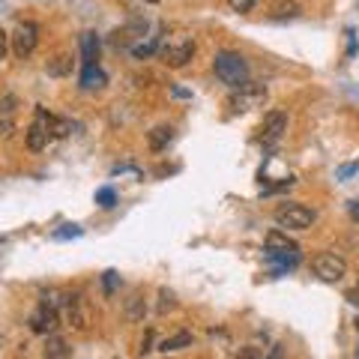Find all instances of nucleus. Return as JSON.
<instances>
[{"label":"nucleus","mask_w":359,"mask_h":359,"mask_svg":"<svg viewBox=\"0 0 359 359\" xmlns=\"http://www.w3.org/2000/svg\"><path fill=\"white\" fill-rule=\"evenodd\" d=\"M266 102V87L261 84H243V87H234V93L228 96V108L231 114H246V111H255Z\"/></svg>","instance_id":"7ed1b4c3"},{"label":"nucleus","mask_w":359,"mask_h":359,"mask_svg":"<svg viewBox=\"0 0 359 359\" xmlns=\"http://www.w3.org/2000/svg\"><path fill=\"white\" fill-rule=\"evenodd\" d=\"M153 51H156V42H147V45H135V48H132V54H135L138 60H141V57H150Z\"/></svg>","instance_id":"b1692460"},{"label":"nucleus","mask_w":359,"mask_h":359,"mask_svg":"<svg viewBox=\"0 0 359 359\" xmlns=\"http://www.w3.org/2000/svg\"><path fill=\"white\" fill-rule=\"evenodd\" d=\"M257 138L266 144V147H273V144H278L282 141V135L287 132V114L285 111H269L266 117H264V123H261V129H257Z\"/></svg>","instance_id":"9d476101"},{"label":"nucleus","mask_w":359,"mask_h":359,"mask_svg":"<svg viewBox=\"0 0 359 359\" xmlns=\"http://www.w3.org/2000/svg\"><path fill=\"white\" fill-rule=\"evenodd\" d=\"M6 51H9V36H6V30H0V60L6 57Z\"/></svg>","instance_id":"a878e982"},{"label":"nucleus","mask_w":359,"mask_h":359,"mask_svg":"<svg viewBox=\"0 0 359 359\" xmlns=\"http://www.w3.org/2000/svg\"><path fill=\"white\" fill-rule=\"evenodd\" d=\"M117 278H120V276L114 273V269H108V273H105V294H108V296L114 294V285H117Z\"/></svg>","instance_id":"393cba45"},{"label":"nucleus","mask_w":359,"mask_h":359,"mask_svg":"<svg viewBox=\"0 0 359 359\" xmlns=\"http://www.w3.org/2000/svg\"><path fill=\"white\" fill-rule=\"evenodd\" d=\"M347 209H351V218H353V222H359V201H351V207H347Z\"/></svg>","instance_id":"c85d7f7f"},{"label":"nucleus","mask_w":359,"mask_h":359,"mask_svg":"<svg viewBox=\"0 0 359 359\" xmlns=\"http://www.w3.org/2000/svg\"><path fill=\"white\" fill-rule=\"evenodd\" d=\"M266 257L269 261H278L282 266H296L299 246L294 239H287V234H282V231H269L266 234Z\"/></svg>","instance_id":"20e7f679"},{"label":"nucleus","mask_w":359,"mask_h":359,"mask_svg":"<svg viewBox=\"0 0 359 359\" xmlns=\"http://www.w3.org/2000/svg\"><path fill=\"white\" fill-rule=\"evenodd\" d=\"M213 69H216L218 81L228 84V87L248 84V63H246V57L237 54V51H218L213 60Z\"/></svg>","instance_id":"f257e3e1"},{"label":"nucleus","mask_w":359,"mask_h":359,"mask_svg":"<svg viewBox=\"0 0 359 359\" xmlns=\"http://www.w3.org/2000/svg\"><path fill=\"white\" fill-rule=\"evenodd\" d=\"M147 141H150V150H156V153H162V150L174 141V129H171V126H156L153 132L147 135Z\"/></svg>","instance_id":"ddd939ff"},{"label":"nucleus","mask_w":359,"mask_h":359,"mask_svg":"<svg viewBox=\"0 0 359 359\" xmlns=\"http://www.w3.org/2000/svg\"><path fill=\"white\" fill-rule=\"evenodd\" d=\"M353 174H359V162H353V165H342V168L335 171V177L342 180V183H344V180H351Z\"/></svg>","instance_id":"4be33fe9"},{"label":"nucleus","mask_w":359,"mask_h":359,"mask_svg":"<svg viewBox=\"0 0 359 359\" xmlns=\"http://www.w3.org/2000/svg\"><path fill=\"white\" fill-rule=\"evenodd\" d=\"M0 243H3V239H0Z\"/></svg>","instance_id":"7c9ffc66"},{"label":"nucleus","mask_w":359,"mask_h":359,"mask_svg":"<svg viewBox=\"0 0 359 359\" xmlns=\"http://www.w3.org/2000/svg\"><path fill=\"white\" fill-rule=\"evenodd\" d=\"M356 326H359V324H356Z\"/></svg>","instance_id":"2f4dec72"},{"label":"nucleus","mask_w":359,"mask_h":359,"mask_svg":"<svg viewBox=\"0 0 359 359\" xmlns=\"http://www.w3.org/2000/svg\"><path fill=\"white\" fill-rule=\"evenodd\" d=\"M312 266H314V276L321 278V282H329V285L342 282V278L347 276V261L344 257H338V255H333V252L317 255Z\"/></svg>","instance_id":"39448f33"},{"label":"nucleus","mask_w":359,"mask_h":359,"mask_svg":"<svg viewBox=\"0 0 359 359\" xmlns=\"http://www.w3.org/2000/svg\"><path fill=\"white\" fill-rule=\"evenodd\" d=\"M108 84V75L99 69L96 63H84L81 69V87L84 90H102Z\"/></svg>","instance_id":"f8f14e48"},{"label":"nucleus","mask_w":359,"mask_h":359,"mask_svg":"<svg viewBox=\"0 0 359 359\" xmlns=\"http://www.w3.org/2000/svg\"><path fill=\"white\" fill-rule=\"evenodd\" d=\"M51 114L48 111H42V108H39L36 111V120L33 123H30V129H27V147L30 150H42L45 144H48V138H51L54 132H51Z\"/></svg>","instance_id":"1a4fd4ad"},{"label":"nucleus","mask_w":359,"mask_h":359,"mask_svg":"<svg viewBox=\"0 0 359 359\" xmlns=\"http://www.w3.org/2000/svg\"><path fill=\"white\" fill-rule=\"evenodd\" d=\"M96 204L99 207H102V209H111L114 204H117V192H114V189H99V192H96Z\"/></svg>","instance_id":"aec40b11"},{"label":"nucleus","mask_w":359,"mask_h":359,"mask_svg":"<svg viewBox=\"0 0 359 359\" xmlns=\"http://www.w3.org/2000/svg\"><path fill=\"white\" fill-rule=\"evenodd\" d=\"M192 57H195L192 39H174V42H168L162 48V60H165V66H171V69H183Z\"/></svg>","instance_id":"6e6552de"},{"label":"nucleus","mask_w":359,"mask_h":359,"mask_svg":"<svg viewBox=\"0 0 359 359\" xmlns=\"http://www.w3.org/2000/svg\"><path fill=\"white\" fill-rule=\"evenodd\" d=\"M126 314H129V321H141L144 317V296L141 294H132L126 299Z\"/></svg>","instance_id":"6ab92c4d"},{"label":"nucleus","mask_w":359,"mask_h":359,"mask_svg":"<svg viewBox=\"0 0 359 359\" xmlns=\"http://www.w3.org/2000/svg\"><path fill=\"white\" fill-rule=\"evenodd\" d=\"M159 308H162V312H168V308H174V296L168 294V291H162V305H159Z\"/></svg>","instance_id":"cd10ccee"},{"label":"nucleus","mask_w":359,"mask_h":359,"mask_svg":"<svg viewBox=\"0 0 359 359\" xmlns=\"http://www.w3.org/2000/svg\"><path fill=\"white\" fill-rule=\"evenodd\" d=\"M13 39V51H15V57H30L36 51V42H39V27L33 24V22H22L15 27V33L9 36Z\"/></svg>","instance_id":"0eeeda50"},{"label":"nucleus","mask_w":359,"mask_h":359,"mask_svg":"<svg viewBox=\"0 0 359 359\" xmlns=\"http://www.w3.org/2000/svg\"><path fill=\"white\" fill-rule=\"evenodd\" d=\"M45 356H72V351H69V344L63 342V338H57L51 333L48 342H45Z\"/></svg>","instance_id":"a211bd4d"},{"label":"nucleus","mask_w":359,"mask_h":359,"mask_svg":"<svg viewBox=\"0 0 359 359\" xmlns=\"http://www.w3.org/2000/svg\"><path fill=\"white\" fill-rule=\"evenodd\" d=\"M81 57H84V63H96V60H99V39H96V33H84L81 36Z\"/></svg>","instance_id":"2eb2a0df"},{"label":"nucleus","mask_w":359,"mask_h":359,"mask_svg":"<svg viewBox=\"0 0 359 359\" xmlns=\"http://www.w3.org/2000/svg\"><path fill=\"white\" fill-rule=\"evenodd\" d=\"M63 312H66L69 326H75L78 333H84L90 326V305L81 294H63Z\"/></svg>","instance_id":"423d86ee"},{"label":"nucleus","mask_w":359,"mask_h":359,"mask_svg":"<svg viewBox=\"0 0 359 359\" xmlns=\"http://www.w3.org/2000/svg\"><path fill=\"white\" fill-rule=\"evenodd\" d=\"M57 326H60V314H57V308L51 303H42L36 308V314L30 317V329L39 333V335H51Z\"/></svg>","instance_id":"9b49d317"},{"label":"nucleus","mask_w":359,"mask_h":359,"mask_svg":"<svg viewBox=\"0 0 359 359\" xmlns=\"http://www.w3.org/2000/svg\"><path fill=\"white\" fill-rule=\"evenodd\" d=\"M84 231L78 225H63L60 231H54V239H69V237H81Z\"/></svg>","instance_id":"412c9836"},{"label":"nucleus","mask_w":359,"mask_h":359,"mask_svg":"<svg viewBox=\"0 0 359 359\" xmlns=\"http://www.w3.org/2000/svg\"><path fill=\"white\" fill-rule=\"evenodd\" d=\"M144 3H159V0H144Z\"/></svg>","instance_id":"c756f323"},{"label":"nucleus","mask_w":359,"mask_h":359,"mask_svg":"<svg viewBox=\"0 0 359 359\" xmlns=\"http://www.w3.org/2000/svg\"><path fill=\"white\" fill-rule=\"evenodd\" d=\"M255 3H257V0H228V6H231L234 13H248Z\"/></svg>","instance_id":"5701e85b"},{"label":"nucleus","mask_w":359,"mask_h":359,"mask_svg":"<svg viewBox=\"0 0 359 359\" xmlns=\"http://www.w3.org/2000/svg\"><path fill=\"white\" fill-rule=\"evenodd\" d=\"M192 333H177V335H171V338H165L162 344H159V351L162 353H171V351H183V347H192Z\"/></svg>","instance_id":"4468645a"},{"label":"nucleus","mask_w":359,"mask_h":359,"mask_svg":"<svg viewBox=\"0 0 359 359\" xmlns=\"http://www.w3.org/2000/svg\"><path fill=\"white\" fill-rule=\"evenodd\" d=\"M48 75H69L72 72V57H66V54H60V57H54V60H48Z\"/></svg>","instance_id":"f3484780"},{"label":"nucleus","mask_w":359,"mask_h":359,"mask_svg":"<svg viewBox=\"0 0 359 359\" xmlns=\"http://www.w3.org/2000/svg\"><path fill=\"white\" fill-rule=\"evenodd\" d=\"M276 225L285 228V231H308L314 225V209H308L305 204H282L273 213Z\"/></svg>","instance_id":"f03ea898"},{"label":"nucleus","mask_w":359,"mask_h":359,"mask_svg":"<svg viewBox=\"0 0 359 359\" xmlns=\"http://www.w3.org/2000/svg\"><path fill=\"white\" fill-rule=\"evenodd\" d=\"M296 15H299L296 0H276L273 3V18H278V22H282V18H296Z\"/></svg>","instance_id":"dca6fc26"},{"label":"nucleus","mask_w":359,"mask_h":359,"mask_svg":"<svg viewBox=\"0 0 359 359\" xmlns=\"http://www.w3.org/2000/svg\"><path fill=\"white\" fill-rule=\"evenodd\" d=\"M13 105H15V96H6V99H0V111L9 114L13 111Z\"/></svg>","instance_id":"bb28decb"}]
</instances>
